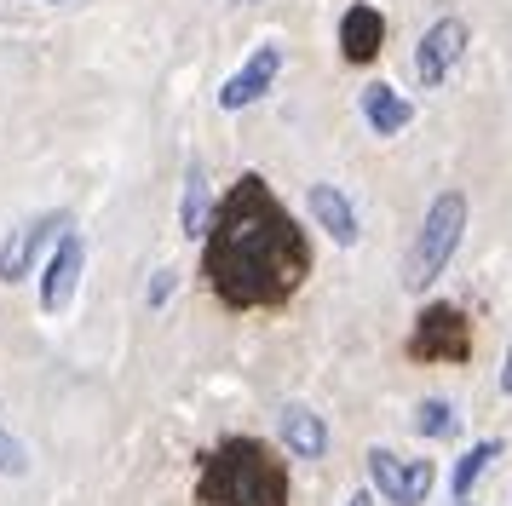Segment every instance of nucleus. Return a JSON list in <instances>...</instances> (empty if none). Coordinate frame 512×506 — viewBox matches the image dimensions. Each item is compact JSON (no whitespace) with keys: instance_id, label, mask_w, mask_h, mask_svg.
<instances>
[{"instance_id":"423d86ee","label":"nucleus","mask_w":512,"mask_h":506,"mask_svg":"<svg viewBox=\"0 0 512 506\" xmlns=\"http://www.w3.org/2000/svg\"><path fill=\"white\" fill-rule=\"evenodd\" d=\"M64 230H70V213H41V219L18 225L6 242H0V282H24L29 265L41 259V248H47V242H58Z\"/></svg>"},{"instance_id":"f3484780","label":"nucleus","mask_w":512,"mask_h":506,"mask_svg":"<svg viewBox=\"0 0 512 506\" xmlns=\"http://www.w3.org/2000/svg\"><path fill=\"white\" fill-rule=\"evenodd\" d=\"M0 472H6V478H24L29 472V449L6 432V426H0Z\"/></svg>"},{"instance_id":"6ab92c4d","label":"nucleus","mask_w":512,"mask_h":506,"mask_svg":"<svg viewBox=\"0 0 512 506\" xmlns=\"http://www.w3.org/2000/svg\"><path fill=\"white\" fill-rule=\"evenodd\" d=\"M501 391H512V345H507V368H501Z\"/></svg>"},{"instance_id":"9d476101","label":"nucleus","mask_w":512,"mask_h":506,"mask_svg":"<svg viewBox=\"0 0 512 506\" xmlns=\"http://www.w3.org/2000/svg\"><path fill=\"white\" fill-rule=\"evenodd\" d=\"M277 426H282V443H288L300 460H323V455H328V420H323L317 409L288 403V409L277 414Z\"/></svg>"},{"instance_id":"20e7f679","label":"nucleus","mask_w":512,"mask_h":506,"mask_svg":"<svg viewBox=\"0 0 512 506\" xmlns=\"http://www.w3.org/2000/svg\"><path fill=\"white\" fill-rule=\"evenodd\" d=\"M472 351V334H466V317L455 305H426L415 322V340H409V357L415 363H461Z\"/></svg>"},{"instance_id":"dca6fc26","label":"nucleus","mask_w":512,"mask_h":506,"mask_svg":"<svg viewBox=\"0 0 512 506\" xmlns=\"http://www.w3.org/2000/svg\"><path fill=\"white\" fill-rule=\"evenodd\" d=\"M461 426V414H455V403H443V397H426L415 409V432L420 437H449Z\"/></svg>"},{"instance_id":"2eb2a0df","label":"nucleus","mask_w":512,"mask_h":506,"mask_svg":"<svg viewBox=\"0 0 512 506\" xmlns=\"http://www.w3.org/2000/svg\"><path fill=\"white\" fill-rule=\"evenodd\" d=\"M489 460H501V443H472V449L455 460V478H449L455 501H466V495H472V483H478V472H484Z\"/></svg>"},{"instance_id":"39448f33","label":"nucleus","mask_w":512,"mask_h":506,"mask_svg":"<svg viewBox=\"0 0 512 506\" xmlns=\"http://www.w3.org/2000/svg\"><path fill=\"white\" fill-rule=\"evenodd\" d=\"M369 472L392 506H426L432 483H438V466L432 460H397L392 449H369Z\"/></svg>"},{"instance_id":"0eeeda50","label":"nucleus","mask_w":512,"mask_h":506,"mask_svg":"<svg viewBox=\"0 0 512 506\" xmlns=\"http://www.w3.org/2000/svg\"><path fill=\"white\" fill-rule=\"evenodd\" d=\"M81 271H87V242H81V230H64L47 276H41V311L47 317H64L70 311L75 288H81Z\"/></svg>"},{"instance_id":"412c9836","label":"nucleus","mask_w":512,"mask_h":506,"mask_svg":"<svg viewBox=\"0 0 512 506\" xmlns=\"http://www.w3.org/2000/svg\"><path fill=\"white\" fill-rule=\"evenodd\" d=\"M236 6H254V0H236Z\"/></svg>"},{"instance_id":"4be33fe9","label":"nucleus","mask_w":512,"mask_h":506,"mask_svg":"<svg viewBox=\"0 0 512 506\" xmlns=\"http://www.w3.org/2000/svg\"><path fill=\"white\" fill-rule=\"evenodd\" d=\"M461 506H472V501H461Z\"/></svg>"},{"instance_id":"ddd939ff","label":"nucleus","mask_w":512,"mask_h":506,"mask_svg":"<svg viewBox=\"0 0 512 506\" xmlns=\"http://www.w3.org/2000/svg\"><path fill=\"white\" fill-rule=\"evenodd\" d=\"M363 115H369V127L380 138H392L415 121V104H409L403 92H392L386 81H374V87H363Z\"/></svg>"},{"instance_id":"f8f14e48","label":"nucleus","mask_w":512,"mask_h":506,"mask_svg":"<svg viewBox=\"0 0 512 506\" xmlns=\"http://www.w3.org/2000/svg\"><path fill=\"white\" fill-rule=\"evenodd\" d=\"M380 41H386V23H380L374 6H351L346 18H340V52H346L351 64H369L374 52H380Z\"/></svg>"},{"instance_id":"aec40b11","label":"nucleus","mask_w":512,"mask_h":506,"mask_svg":"<svg viewBox=\"0 0 512 506\" xmlns=\"http://www.w3.org/2000/svg\"><path fill=\"white\" fill-rule=\"evenodd\" d=\"M346 506H374V501H369V495H363V489H357V495H351V501H346Z\"/></svg>"},{"instance_id":"6e6552de","label":"nucleus","mask_w":512,"mask_h":506,"mask_svg":"<svg viewBox=\"0 0 512 506\" xmlns=\"http://www.w3.org/2000/svg\"><path fill=\"white\" fill-rule=\"evenodd\" d=\"M277 69H282V46H271V41L254 46V52H248V64L219 87V110H248V104H259L265 92L277 87Z\"/></svg>"},{"instance_id":"7ed1b4c3","label":"nucleus","mask_w":512,"mask_h":506,"mask_svg":"<svg viewBox=\"0 0 512 506\" xmlns=\"http://www.w3.org/2000/svg\"><path fill=\"white\" fill-rule=\"evenodd\" d=\"M461 230H466V196L461 190H443L438 202L426 207V225H420L409 259H403V288L409 294H426L449 271V259L461 248Z\"/></svg>"},{"instance_id":"4468645a","label":"nucleus","mask_w":512,"mask_h":506,"mask_svg":"<svg viewBox=\"0 0 512 506\" xmlns=\"http://www.w3.org/2000/svg\"><path fill=\"white\" fill-rule=\"evenodd\" d=\"M208 219H213V184H208V167H202V161H190L179 225H185V236H202V230H208Z\"/></svg>"},{"instance_id":"f03ea898","label":"nucleus","mask_w":512,"mask_h":506,"mask_svg":"<svg viewBox=\"0 0 512 506\" xmlns=\"http://www.w3.org/2000/svg\"><path fill=\"white\" fill-rule=\"evenodd\" d=\"M202 506H288V472L259 437H225L202 472H196Z\"/></svg>"},{"instance_id":"9b49d317","label":"nucleus","mask_w":512,"mask_h":506,"mask_svg":"<svg viewBox=\"0 0 512 506\" xmlns=\"http://www.w3.org/2000/svg\"><path fill=\"white\" fill-rule=\"evenodd\" d=\"M311 219H317L340 248L357 242V207L346 202V190H340V184H311Z\"/></svg>"},{"instance_id":"a211bd4d","label":"nucleus","mask_w":512,"mask_h":506,"mask_svg":"<svg viewBox=\"0 0 512 506\" xmlns=\"http://www.w3.org/2000/svg\"><path fill=\"white\" fill-rule=\"evenodd\" d=\"M167 294H173V271H156L150 276V305H167Z\"/></svg>"},{"instance_id":"1a4fd4ad","label":"nucleus","mask_w":512,"mask_h":506,"mask_svg":"<svg viewBox=\"0 0 512 506\" xmlns=\"http://www.w3.org/2000/svg\"><path fill=\"white\" fill-rule=\"evenodd\" d=\"M461 52H466V23L461 18H438L432 29H426L420 52H415L420 81H426V87H443V81H449V69L461 64Z\"/></svg>"},{"instance_id":"f257e3e1","label":"nucleus","mask_w":512,"mask_h":506,"mask_svg":"<svg viewBox=\"0 0 512 506\" xmlns=\"http://www.w3.org/2000/svg\"><path fill=\"white\" fill-rule=\"evenodd\" d=\"M202 271L231 311L282 305L311 276L305 230L294 225V213L277 202V190L259 173H242L225 190V202L213 207L208 230H202Z\"/></svg>"}]
</instances>
